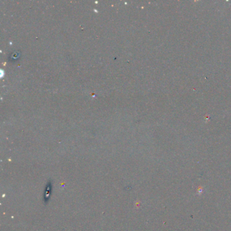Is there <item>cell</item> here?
Returning <instances> with one entry per match:
<instances>
[]
</instances>
